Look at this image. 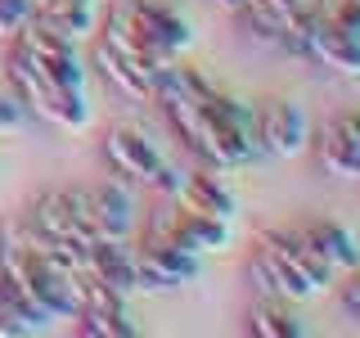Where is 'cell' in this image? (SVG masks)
<instances>
[{
  "mask_svg": "<svg viewBox=\"0 0 360 338\" xmlns=\"http://www.w3.org/2000/svg\"><path fill=\"white\" fill-rule=\"evenodd\" d=\"M32 18H41L45 27L82 41L99 27V5L95 0H32Z\"/></svg>",
  "mask_w": 360,
  "mask_h": 338,
  "instance_id": "9a60e30c",
  "label": "cell"
},
{
  "mask_svg": "<svg viewBox=\"0 0 360 338\" xmlns=\"http://www.w3.org/2000/svg\"><path fill=\"white\" fill-rule=\"evenodd\" d=\"M45 330H54V315L0 275V338H32Z\"/></svg>",
  "mask_w": 360,
  "mask_h": 338,
  "instance_id": "5bb4252c",
  "label": "cell"
},
{
  "mask_svg": "<svg viewBox=\"0 0 360 338\" xmlns=\"http://www.w3.org/2000/svg\"><path fill=\"white\" fill-rule=\"evenodd\" d=\"M104 158L122 180H135V185L153 189L158 199H176L180 185H185V167L172 163L149 135L135 127H112L104 135Z\"/></svg>",
  "mask_w": 360,
  "mask_h": 338,
  "instance_id": "3957f363",
  "label": "cell"
},
{
  "mask_svg": "<svg viewBox=\"0 0 360 338\" xmlns=\"http://www.w3.org/2000/svg\"><path fill=\"white\" fill-rule=\"evenodd\" d=\"M32 18V0H0V32H18Z\"/></svg>",
  "mask_w": 360,
  "mask_h": 338,
  "instance_id": "cb8c5ba5",
  "label": "cell"
},
{
  "mask_svg": "<svg viewBox=\"0 0 360 338\" xmlns=\"http://www.w3.org/2000/svg\"><path fill=\"white\" fill-rule=\"evenodd\" d=\"M63 194L72 217L90 230V239H131L135 203L122 185H72Z\"/></svg>",
  "mask_w": 360,
  "mask_h": 338,
  "instance_id": "8992f818",
  "label": "cell"
},
{
  "mask_svg": "<svg viewBox=\"0 0 360 338\" xmlns=\"http://www.w3.org/2000/svg\"><path fill=\"white\" fill-rule=\"evenodd\" d=\"M307 59L320 63V68H333V73H342V77H360V37L333 27V23L315 9L311 32H307Z\"/></svg>",
  "mask_w": 360,
  "mask_h": 338,
  "instance_id": "8fae6325",
  "label": "cell"
},
{
  "mask_svg": "<svg viewBox=\"0 0 360 338\" xmlns=\"http://www.w3.org/2000/svg\"><path fill=\"white\" fill-rule=\"evenodd\" d=\"M180 208L189 212H202V217H217V221H230L239 217V199H234V189L225 185V176L217 172V167H185V185H180L176 194Z\"/></svg>",
  "mask_w": 360,
  "mask_h": 338,
  "instance_id": "9c48e42d",
  "label": "cell"
},
{
  "mask_svg": "<svg viewBox=\"0 0 360 338\" xmlns=\"http://www.w3.org/2000/svg\"><path fill=\"white\" fill-rule=\"evenodd\" d=\"M22 122H27V108L18 104V95L14 90H0V135L22 131Z\"/></svg>",
  "mask_w": 360,
  "mask_h": 338,
  "instance_id": "603a6c76",
  "label": "cell"
},
{
  "mask_svg": "<svg viewBox=\"0 0 360 338\" xmlns=\"http://www.w3.org/2000/svg\"><path fill=\"white\" fill-rule=\"evenodd\" d=\"M324 18L333 23V27L352 32V37H360V0H324V5H315Z\"/></svg>",
  "mask_w": 360,
  "mask_h": 338,
  "instance_id": "7402d4cb",
  "label": "cell"
},
{
  "mask_svg": "<svg viewBox=\"0 0 360 338\" xmlns=\"http://www.w3.org/2000/svg\"><path fill=\"white\" fill-rule=\"evenodd\" d=\"M127 14L140 23V32L153 45H162V50L176 54V59L194 45V27H189L172 5H162V0H127Z\"/></svg>",
  "mask_w": 360,
  "mask_h": 338,
  "instance_id": "7c38bea8",
  "label": "cell"
},
{
  "mask_svg": "<svg viewBox=\"0 0 360 338\" xmlns=\"http://www.w3.org/2000/svg\"><path fill=\"white\" fill-rule=\"evenodd\" d=\"M95 68L104 73V82H112V86H117L127 99H153V86L144 82V77L135 73V68H131L127 59H122V54L112 50V45H104V41L95 45Z\"/></svg>",
  "mask_w": 360,
  "mask_h": 338,
  "instance_id": "ffe728a7",
  "label": "cell"
},
{
  "mask_svg": "<svg viewBox=\"0 0 360 338\" xmlns=\"http://www.w3.org/2000/svg\"><path fill=\"white\" fill-rule=\"evenodd\" d=\"M248 334H257V338H302L307 325L288 311L284 298H266L262 307L248 311Z\"/></svg>",
  "mask_w": 360,
  "mask_h": 338,
  "instance_id": "d6986e66",
  "label": "cell"
},
{
  "mask_svg": "<svg viewBox=\"0 0 360 338\" xmlns=\"http://www.w3.org/2000/svg\"><path fill=\"white\" fill-rule=\"evenodd\" d=\"M311 144H315V163H320L329 176H338V180H360V149L333 127V122L320 135H311Z\"/></svg>",
  "mask_w": 360,
  "mask_h": 338,
  "instance_id": "2e32d148",
  "label": "cell"
},
{
  "mask_svg": "<svg viewBox=\"0 0 360 338\" xmlns=\"http://www.w3.org/2000/svg\"><path fill=\"white\" fill-rule=\"evenodd\" d=\"M144 234H149V239H167V244L185 248V253H194V257L221 253V248H230V239H234L230 221H217V217H202V212H189V208H180L176 199H162V208L149 212Z\"/></svg>",
  "mask_w": 360,
  "mask_h": 338,
  "instance_id": "277c9868",
  "label": "cell"
},
{
  "mask_svg": "<svg viewBox=\"0 0 360 338\" xmlns=\"http://www.w3.org/2000/svg\"><path fill=\"white\" fill-rule=\"evenodd\" d=\"M77 334L86 338H135L140 334V325L131 320L127 307H108V311H77Z\"/></svg>",
  "mask_w": 360,
  "mask_h": 338,
  "instance_id": "44dd1931",
  "label": "cell"
},
{
  "mask_svg": "<svg viewBox=\"0 0 360 338\" xmlns=\"http://www.w3.org/2000/svg\"><path fill=\"white\" fill-rule=\"evenodd\" d=\"M302 230H307V239L320 248L338 270H352L360 262V244H356V234L347 230L342 221H307Z\"/></svg>",
  "mask_w": 360,
  "mask_h": 338,
  "instance_id": "e0dca14e",
  "label": "cell"
},
{
  "mask_svg": "<svg viewBox=\"0 0 360 338\" xmlns=\"http://www.w3.org/2000/svg\"><path fill=\"white\" fill-rule=\"evenodd\" d=\"M248 280H252V289L262 293V298H279V293H275V280H270V270L257 262V253H252V262H248Z\"/></svg>",
  "mask_w": 360,
  "mask_h": 338,
  "instance_id": "d4e9b609",
  "label": "cell"
},
{
  "mask_svg": "<svg viewBox=\"0 0 360 338\" xmlns=\"http://www.w3.org/2000/svg\"><path fill=\"white\" fill-rule=\"evenodd\" d=\"M135 253V275H140V289H153V293H172V289H185L202 275V257L185 253V248L167 244V239H149L144 234L140 244H131Z\"/></svg>",
  "mask_w": 360,
  "mask_h": 338,
  "instance_id": "52a82bcc",
  "label": "cell"
},
{
  "mask_svg": "<svg viewBox=\"0 0 360 338\" xmlns=\"http://www.w3.org/2000/svg\"><path fill=\"white\" fill-rule=\"evenodd\" d=\"M9 90L18 95V104L27 108V118L45 122V127H59V131H86L90 127V104H86V90H63L54 82H45L37 73V63L14 45L9 54Z\"/></svg>",
  "mask_w": 360,
  "mask_h": 338,
  "instance_id": "7a4b0ae2",
  "label": "cell"
},
{
  "mask_svg": "<svg viewBox=\"0 0 360 338\" xmlns=\"http://www.w3.org/2000/svg\"><path fill=\"white\" fill-rule=\"evenodd\" d=\"M284 244H288V253H292V262L302 266V275L311 280V289L320 293V289H329L333 280H338V266L329 262V257L320 253L311 239H307V230L302 225H292V230H284Z\"/></svg>",
  "mask_w": 360,
  "mask_h": 338,
  "instance_id": "ac0fdd59",
  "label": "cell"
},
{
  "mask_svg": "<svg viewBox=\"0 0 360 338\" xmlns=\"http://www.w3.org/2000/svg\"><path fill=\"white\" fill-rule=\"evenodd\" d=\"M342 307H347V311H352L356 320H360V270H356V266L347 270V284H342Z\"/></svg>",
  "mask_w": 360,
  "mask_h": 338,
  "instance_id": "484cf974",
  "label": "cell"
},
{
  "mask_svg": "<svg viewBox=\"0 0 360 338\" xmlns=\"http://www.w3.org/2000/svg\"><path fill=\"white\" fill-rule=\"evenodd\" d=\"M82 270L90 280H99V284H108L112 293H122V298H135V293H140L135 253H131L127 239H95V244H86Z\"/></svg>",
  "mask_w": 360,
  "mask_h": 338,
  "instance_id": "30bf717a",
  "label": "cell"
},
{
  "mask_svg": "<svg viewBox=\"0 0 360 338\" xmlns=\"http://www.w3.org/2000/svg\"><path fill=\"white\" fill-rule=\"evenodd\" d=\"M243 5H257V9H275V14H288V9L311 5V0H243Z\"/></svg>",
  "mask_w": 360,
  "mask_h": 338,
  "instance_id": "83f0119b",
  "label": "cell"
},
{
  "mask_svg": "<svg viewBox=\"0 0 360 338\" xmlns=\"http://www.w3.org/2000/svg\"><path fill=\"white\" fill-rule=\"evenodd\" d=\"M14 45L37 63V73L45 77V82H54L63 90H86V68H82V59H77V41L72 37L45 27L41 18H27L14 32Z\"/></svg>",
  "mask_w": 360,
  "mask_h": 338,
  "instance_id": "5b68a950",
  "label": "cell"
},
{
  "mask_svg": "<svg viewBox=\"0 0 360 338\" xmlns=\"http://www.w3.org/2000/svg\"><path fill=\"white\" fill-rule=\"evenodd\" d=\"M333 127H338V131H342L347 140H352L356 149H360V113H342V118H333Z\"/></svg>",
  "mask_w": 360,
  "mask_h": 338,
  "instance_id": "4316f807",
  "label": "cell"
},
{
  "mask_svg": "<svg viewBox=\"0 0 360 338\" xmlns=\"http://www.w3.org/2000/svg\"><path fill=\"white\" fill-rule=\"evenodd\" d=\"M212 5H221V9H230V14H239V9H243V0H212Z\"/></svg>",
  "mask_w": 360,
  "mask_h": 338,
  "instance_id": "f1b7e54d",
  "label": "cell"
},
{
  "mask_svg": "<svg viewBox=\"0 0 360 338\" xmlns=\"http://www.w3.org/2000/svg\"><path fill=\"white\" fill-rule=\"evenodd\" d=\"M0 275L14 289H22L32 302H41L54 320H72L82 298H77V284H82V270H68L50 257H41L37 248H27L14 234V225L5 221L0 230Z\"/></svg>",
  "mask_w": 360,
  "mask_h": 338,
  "instance_id": "6da1fadb",
  "label": "cell"
},
{
  "mask_svg": "<svg viewBox=\"0 0 360 338\" xmlns=\"http://www.w3.org/2000/svg\"><path fill=\"white\" fill-rule=\"evenodd\" d=\"M257 262H262L270 270V280H275V293L284 302H302V298H311V280L302 275V266L292 262V253H288V244H284V230H262L257 234Z\"/></svg>",
  "mask_w": 360,
  "mask_h": 338,
  "instance_id": "4fadbf2b",
  "label": "cell"
},
{
  "mask_svg": "<svg viewBox=\"0 0 360 338\" xmlns=\"http://www.w3.org/2000/svg\"><path fill=\"white\" fill-rule=\"evenodd\" d=\"M311 144V122L297 99H270L257 108V149L270 158H297Z\"/></svg>",
  "mask_w": 360,
  "mask_h": 338,
  "instance_id": "ba28073f",
  "label": "cell"
}]
</instances>
